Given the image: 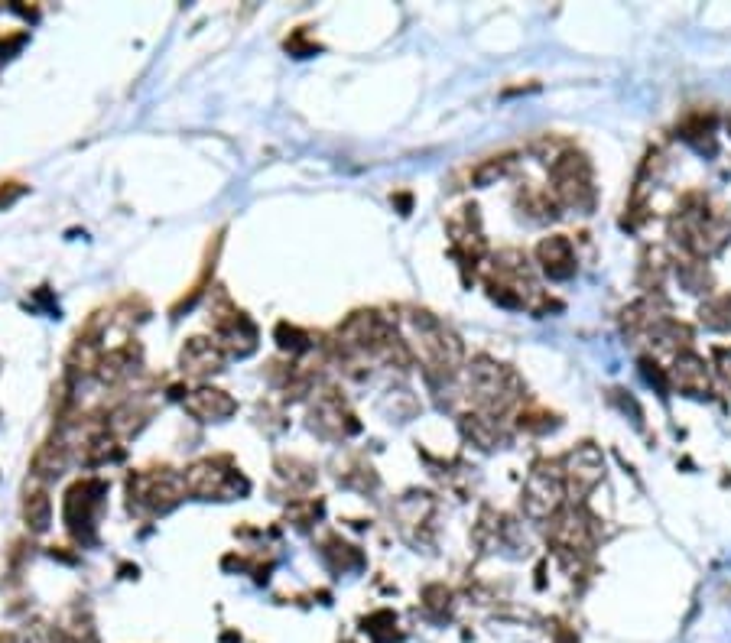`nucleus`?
Here are the masks:
<instances>
[{
    "instance_id": "f257e3e1",
    "label": "nucleus",
    "mask_w": 731,
    "mask_h": 643,
    "mask_svg": "<svg viewBox=\"0 0 731 643\" xmlns=\"http://www.w3.org/2000/svg\"><path fill=\"white\" fill-rule=\"evenodd\" d=\"M400 328L407 335V348L423 361L429 377H452L465 361V348L449 325H442L426 309H403Z\"/></svg>"
},
{
    "instance_id": "f03ea898",
    "label": "nucleus",
    "mask_w": 731,
    "mask_h": 643,
    "mask_svg": "<svg viewBox=\"0 0 731 643\" xmlns=\"http://www.w3.org/2000/svg\"><path fill=\"white\" fill-rule=\"evenodd\" d=\"M186 478L173 468H140L127 478V510L143 520L163 517L186 497Z\"/></svg>"
},
{
    "instance_id": "7ed1b4c3",
    "label": "nucleus",
    "mask_w": 731,
    "mask_h": 643,
    "mask_svg": "<svg viewBox=\"0 0 731 643\" xmlns=\"http://www.w3.org/2000/svg\"><path fill=\"white\" fill-rule=\"evenodd\" d=\"M465 384H468V397H472L475 410L488 413L494 419L511 410V406L520 400V393H524L511 367L491 361V358H485V354L465 367Z\"/></svg>"
},
{
    "instance_id": "20e7f679",
    "label": "nucleus",
    "mask_w": 731,
    "mask_h": 643,
    "mask_svg": "<svg viewBox=\"0 0 731 643\" xmlns=\"http://www.w3.org/2000/svg\"><path fill=\"white\" fill-rule=\"evenodd\" d=\"M182 478H186V491L199 501H238L251 491V481L244 478V471L228 455L199 458L186 468Z\"/></svg>"
},
{
    "instance_id": "39448f33",
    "label": "nucleus",
    "mask_w": 731,
    "mask_h": 643,
    "mask_svg": "<svg viewBox=\"0 0 731 643\" xmlns=\"http://www.w3.org/2000/svg\"><path fill=\"white\" fill-rule=\"evenodd\" d=\"M104 497H108V481H101V478H78L72 488L65 491L62 523L78 543L95 540V527H98V514L104 507Z\"/></svg>"
},
{
    "instance_id": "423d86ee",
    "label": "nucleus",
    "mask_w": 731,
    "mask_h": 643,
    "mask_svg": "<svg viewBox=\"0 0 731 643\" xmlns=\"http://www.w3.org/2000/svg\"><path fill=\"white\" fill-rule=\"evenodd\" d=\"M553 195L563 208H576V212H589L595 202V186H592V166L582 153H563L553 160Z\"/></svg>"
},
{
    "instance_id": "0eeeda50",
    "label": "nucleus",
    "mask_w": 731,
    "mask_h": 643,
    "mask_svg": "<svg viewBox=\"0 0 731 643\" xmlns=\"http://www.w3.org/2000/svg\"><path fill=\"white\" fill-rule=\"evenodd\" d=\"M212 328H215V341L228 358H247V354L257 351V341H260L257 325L228 296H221V306L212 309Z\"/></svg>"
},
{
    "instance_id": "6e6552de",
    "label": "nucleus",
    "mask_w": 731,
    "mask_h": 643,
    "mask_svg": "<svg viewBox=\"0 0 731 643\" xmlns=\"http://www.w3.org/2000/svg\"><path fill=\"white\" fill-rule=\"evenodd\" d=\"M563 497H566V481L563 471L556 465L540 462L530 471V478L524 484V510L533 520H550L563 510Z\"/></svg>"
},
{
    "instance_id": "1a4fd4ad",
    "label": "nucleus",
    "mask_w": 731,
    "mask_h": 643,
    "mask_svg": "<svg viewBox=\"0 0 731 643\" xmlns=\"http://www.w3.org/2000/svg\"><path fill=\"white\" fill-rule=\"evenodd\" d=\"M309 426H312V432H319L322 439H345V436H355L361 429L355 413H351L345 400L329 387L319 390L316 400L309 403Z\"/></svg>"
},
{
    "instance_id": "9d476101",
    "label": "nucleus",
    "mask_w": 731,
    "mask_h": 643,
    "mask_svg": "<svg viewBox=\"0 0 731 643\" xmlns=\"http://www.w3.org/2000/svg\"><path fill=\"white\" fill-rule=\"evenodd\" d=\"M602 475H605V462L595 445H576V449L566 455L563 481L576 501H582L585 494H592L598 484H602Z\"/></svg>"
},
{
    "instance_id": "9b49d317",
    "label": "nucleus",
    "mask_w": 731,
    "mask_h": 643,
    "mask_svg": "<svg viewBox=\"0 0 731 643\" xmlns=\"http://www.w3.org/2000/svg\"><path fill=\"white\" fill-rule=\"evenodd\" d=\"M550 540L559 553H589L595 543L592 520L579 514V510H559L556 517H550Z\"/></svg>"
},
{
    "instance_id": "f8f14e48",
    "label": "nucleus",
    "mask_w": 731,
    "mask_h": 643,
    "mask_svg": "<svg viewBox=\"0 0 731 643\" xmlns=\"http://www.w3.org/2000/svg\"><path fill=\"white\" fill-rule=\"evenodd\" d=\"M225 361H228V354L221 351L218 341L215 338H202V335L189 338L186 345H182V351H179V371L186 377H195V380L225 371Z\"/></svg>"
},
{
    "instance_id": "ddd939ff",
    "label": "nucleus",
    "mask_w": 731,
    "mask_h": 643,
    "mask_svg": "<svg viewBox=\"0 0 731 643\" xmlns=\"http://www.w3.org/2000/svg\"><path fill=\"white\" fill-rule=\"evenodd\" d=\"M182 410L199 419V423H225V419L238 413V400L221 387H195L186 390V397H182Z\"/></svg>"
},
{
    "instance_id": "4468645a",
    "label": "nucleus",
    "mask_w": 731,
    "mask_h": 643,
    "mask_svg": "<svg viewBox=\"0 0 731 643\" xmlns=\"http://www.w3.org/2000/svg\"><path fill=\"white\" fill-rule=\"evenodd\" d=\"M537 260H540V267L550 280H569L572 273H576V251H572L569 238H563V234L546 238L537 247Z\"/></svg>"
},
{
    "instance_id": "2eb2a0df",
    "label": "nucleus",
    "mask_w": 731,
    "mask_h": 643,
    "mask_svg": "<svg viewBox=\"0 0 731 643\" xmlns=\"http://www.w3.org/2000/svg\"><path fill=\"white\" fill-rule=\"evenodd\" d=\"M433 510H436V504H433V497H429V494H407V497H400V504L394 510L400 533L407 536L410 543H416V540H420V533H416V530L429 527V520H433Z\"/></svg>"
},
{
    "instance_id": "dca6fc26",
    "label": "nucleus",
    "mask_w": 731,
    "mask_h": 643,
    "mask_svg": "<svg viewBox=\"0 0 731 643\" xmlns=\"http://www.w3.org/2000/svg\"><path fill=\"white\" fill-rule=\"evenodd\" d=\"M137 367H140V348L134 345V341H127V345L108 348L101 354V364H98L95 374L104 380V384H121V380H127Z\"/></svg>"
},
{
    "instance_id": "f3484780",
    "label": "nucleus",
    "mask_w": 731,
    "mask_h": 643,
    "mask_svg": "<svg viewBox=\"0 0 731 643\" xmlns=\"http://www.w3.org/2000/svg\"><path fill=\"white\" fill-rule=\"evenodd\" d=\"M23 520L33 533H46L52 523V497L43 481L26 484L23 491Z\"/></svg>"
},
{
    "instance_id": "a211bd4d",
    "label": "nucleus",
    "mask_w": 731,
    "mask_h": 643,
    "mask_svg": "<svg viewBox=\"0 0 731 643\" xmlns=\"http://www.w3.org/2000/svg\"><path fill=\"white\" fill-rule=\"evenodd\" d=\"M673 380L680 384L683 390L689 393H706L709 390V371H706V361L696 358L693 351H683V354H676V361H673Z\"/></svg>"
},
{
    "instance_id": "6ab92c4d",
    "label": "nucleus",
    "mask_w": 731,
    "mask_h": 643,
    "mask_svg": "<svg viewBox=\"0 0 731 643\" xmlns=\"http://www.w3.org/2000/svg\"><path fill=\"white\" fill-rule=\"evenodd\" d=\"M462 432H465V436L472 439L475 445H481V449H494V445H501V442H504L498 419L488 416V413H478V410L462 416Z\"/></svg>"
},
{
    "instance_id": "aec40b11",
    "label": "nucleus",
    "mask_w": 731,
    "mask_h": 643,
    "mask_svg": "<svg viewBox=\"0 0 731 643\" xmlns=\"http://www.w3.org/2000/svg\"><path fill=\"white\" fill-rule=\"evenodd\" d=\"M277 481H283L290 494L309 491L312 484H316V468L306 465V462H299V458H280V462H277Z\"/></svg>"
},
{
    "instance_id": "412c9836",
    "label": "nucleus",
    "mask_w": 731,
    "mask_h": 643,
    "mask_svg": "<svg viewBox=\"0 0 731 643\" xmlns=\"http://www.w3.org/2000/svg\"><path fill=\"white\" fill-rule=\"evenodd\" d=\"M322 559L329 562V566L335 572H348L351 566H361V553L355 546H348L345 540H338V536H332V540H325L322 546Z\"/></svg>"
},
{
    "instance_id": "4be33fe9",
    "label": "nucleus",
    "mask_w": 731,
    "mask_h": 643,
    "mask_svg": "<svg viewBox=\"0 0 731 643\" xmlns=\"http://www.w3.org/2000/svg\"><path fill=\"white\" fill-rule=\"evenodd\" d=\"M702 325L715 328V332H728L731 328V296H712L706 306H702Z\"/></svg>"
},
{
    "instance_id": "5701e85b",
    "label": "nucleus",
    "mask_w": 731,
    "mask_h": 643,
    "mask_svg": "<svg viewBox=\"0 0 731 643\" xmlns=\"http://www.w3.org/2000/svg\"><path fill=\"white\" fill-rule=\"evenodd\" d=\"M277 345L283 351H290V354H303V351L312 348V335L306 332V328H299V325L280 322L277 325Z\"/></svg>"
},
{
    "instance_id": "b1692460",
    "label": "nucleus",
    "mask_w": 731,
    "mask_h": 643,
    "mask_svg": "<svg viewBox=\"0 0 731 643\" xmlns=\"http://www.w3.org/2000/svg\"><path fill=\"white\" fill-rule=\"evenodd\" d=\"M507 169H511V156H494V160H485L475 169L472 179L478 182V186H491V182L501 179Z\"/></svg>"
},
{
    "instance_id": "393cba45",
    "label": "nucleus",
    "mask_w": 731,
    "mask_h": 643,
    "mask_svg": "<svg viewBox=\"0 0 731 643\" xmlns=\"http://www.w3.org/2000/svg\"><path fill=\"white\" fill-rule=\"evenodd\" d=\"M322 514V504L319 501H303V504H293V510H290V517H293V523L299 530H306V527H312V523H316V517Z\"/></svg>"
},
{
    "instance_id": "a878e982",
    "label": "nucleus",
    "mask_w": 731,
    "mask_h": 643,
    "mask_svg": "<svg viewBox=\"0 0 731 643\" xmlns=\"http://www.w3.org/2000/svg\"><path fill=\"white\" fill-rule=\"evenodd\" d=\"M426 601V611L429 614H436V611H449V605H452V595H449V588H442V585H433V588H426V595H423Z\"/></svg>"
},
{
    "instance_id": "bb28decb",
    "label": "nucleus",
    "mask_w": 731,
    "mask_h": 643,
    "mask_svg": "<svg viewBox=\"0 0 731 643\" xmlns=\"http://www.w3.org/2000/svg\"><path fill=\"white\" fill-rule=\"evenodd\" d=\"M20 195H26V186L23 182H0V205H13L20 199Z\"/></svg>"
},
{
    "instance_id": "cd10ccee",
    "label": "nucleus",
    "mask_w": 731,
    "mask_h": 643,
    "mask_svg": "<svg viewBox=\"0 0 731 643\" xmlns=\"http://www.w3.org/2000/svg\"><path fill=\"white\" fill-rule=\"evenodd\" d=\"M0 643H17V634H10V631H4V634H0Z\"/></svg>"
}]
</instances>
